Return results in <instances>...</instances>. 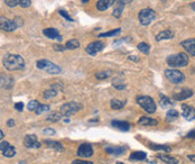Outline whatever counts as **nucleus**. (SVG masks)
I'll list each match as a JSON object with an SVG mask.
<instances>
[{"label":"nucleus","mask_w":195,"mask_h":164,"mask_svg":"<svg viewBox=\"0 0 195 164\" xmlns=\"http://www.w3.org/2000/svg\"><path fill=\"white\" fill-rule=\"evenodd\" d=\"M59 15L62 16L63 18H65L66 20H68V22H74V19L72 18L71 16H70L67 13H66V10H64V9H59Z\"/></svg>","instance_id":"obj_40"},{"label":"nucleus","mask_w":195,"mask_h":164,"mask_svg":"<svg viewBox=\"0 0 195 164\" xmlns=\"http://www.w3.org/2000/svg\"><path fill=\"white\" fill-rule=\"evenodd\" d=\"M3 137H5V135H3V132H2L1 129H0V141H1V139H2Z\"/></svg>","instance_id":"obj_53"},{"label":"nucleus","mask_w":195,"mask_h":164,"mask_svg":"<svg viewBox=\"0 0 195 164\" xmlns=\"http://www.w3.org/2000/svg\"><path fill=\"white\" fill-rule=\"evenodd\" d=\"M72 164H93V163L87 161H82V160H74Z\"/></svg>","instance_id":"obj_47"},{"label":"nucleus","mask_w":195,"mask_h":164,"mask_svg":"<svg viewBox=\"0 0 195 164\" xmlns=\"http://www.w3.org/2000/svg\"><path fill=\"white\" fill-rule=\"evenodd\" d=\"M187 137H189V138H195V129L189 132V133H187Z\"/></svg>","instance_id":"obj_48"},{"label":"nucleus","mask_w":195,"mask_h":164,"mask_svg":"<svg viewBox=\"0 0 195 164\" xmlns=\"http://www.w3.org/2000/svg\"><path fill=\"white\" fill-rule=\"evenodd\" d=\"M137 47H138V50H139L140 52H143L144 54H148L149 51H150V46H149L147 43H145V42H141V43H139Z\"/></svg>","instance_id":"obj_36"},{"label":"nucleus","mask_w":195,"mask_h":164,"mask_svg":"<svg viewBox=\"0 0 195 164\" xmlns=\"http://www.w3.org/2000/svg\"><path fill=\"white\" fill-rule=\"evenodd\" d=\"M15 109L16 110H18V111H22V109H24V103L22 102H17L15 105Z\"/></svg>","instance_id":"obj_46"},{"label":"nucleus","mask_w":195,"mask_h":164,"mask_svg":"<svg viewBox=\"0 0 195 164\" xmlns=\"http://www.w3.org/2000/svg\"><path fill=\"white\" fill-rule=\"evenodd\" d=\"M182 116L186 120L192 121L195 119V109L189 105H182Z\"/></svg>","instance_id":"obj_12"},{"label":"nucleus","mask_w":195,"mask_h":164,"mask_svg":"<svg viewBox=\"0 0 195 164\" xmlns=\"http://www.w3.org/2000/svg\"><path fill=\"white\" fill-rule=\"evenodd\" d=\"M83 108V106L79 103V102L71 101V102H66L59 108V111L62 114L63 117H71L72 115L76 114L78 111H80L81 109Z\"/></svg>","instance_id":"obj_4"},{"label":"nucleus","mask_w":195,"mask_h":164,"mask_svg":"<svg viewBox=\"0 0 195 164\" xmlns=\"http://www.w3.org/2000/svg\"><path fill=\"white\" fill-rule=\"evenodd\" d=\"M19 5L22 7V8H27L31 5L30 0H19Z\"/></svg>","instance_id":"obj_43"},{"label":"nucleus","mask_w":195,"mask_h":164,"mask_svg":"<svg viewBox=\"0 0 195 164\" xmlns=\"http://www.w3.org/2000/svg\"><path fill=\"white\" fill-rule=\"evenodd\" d=\"M157 158L166 164H178L180 163V161H178L176 158H173V156H169V155H166V154H159V155H157Z\"/></svg>","instance_id":"obj_25"},{"label":"nucleus","mask_w":195,"mask_h":164,"mask_svg":"<svg viewBox=\"0 0 195 164\" xmlns=\"http://www.w3.org/2000/svg\"><path fill=\"white\" fill-rule=\"evenodd\" d=\"M187 158H189V161H192V162H194V163H195V155H189V156H187Z\"/></svg>","instance_id":"obj_51"},{"label":"nucleus","mask_w":195,"mask_h":164,"mask_svg":"<svg viewBox=\"0 0 195 164\" xmlns=\"http://www.w3.org/2000/svg\"><path fill=\"white\" fill-rule=\"evenodd\" d=\"M44 144H45L48 149H55V151H57V152L64 151V146H63L59 142H56V141L45 139V141H44Z\"/></svg>","instance_id":"obj_19"},{"label":"nucleus","mask_w":195,"mask_h":164,"mask_svg":"<svg viewBox=\"0 0 195 164\" xmlns=\"http://www.w3.org/2000/svg\"><path fill=\"white\" fill-rule=\"evenodd\" d=\"M36 66L39 70H44V71H46L50 74H59V73L62 72V69L59 68V65L54 64L48 60H39L36 63Z\"/></svg>","instance_id":"obj_5"},{"label":"nucleus","mask_w":195,"mask_h":164,"mask_svg":"<svg viewBox=\"0 0 195 164\" xmlns=\"http://www.w3.org/2000/svg\"><path fill=\"white\" fill-rule=\"evenodd\" d=\"M191 8H192L193 10L195 11V2H193V3H191Z\"/></svg>","instance_id":"obj_54"},{"label":"nucleus","mask_w":195,"mask_h":164,"mask_svg":"<svg viewBox=\"0 0 195 164\" xmlns=\"http://www.w3.org/2000/svg\"><path fill=\"white\" fill-rule=\"evenodd\" d=\"M173 37H174V32L167 29V31L160 32V33L156 36V40H157V42H160V40H170V38H173Z\"/></svg>","instance_id":"obj_24"},{"label":"nucleus","mask_w":195,"mask_h":164,"mask_svg":"<svg viewBox=\"0 0 195 164\" xmlns=\"http://www.w3.org/2000/svg\"><path fill=\"white\" fill-rule=\"evenodd\" d=\"M7 125H8V127H14L15 126V121L13 119H10V120L7 121Z\"/></svg>","instance_id":"obj_49"},{"label":"nucleus","mask_w":195,"mask_h":164,"mask_svg":"<svg viewBox=\"0 0 195 164\" xmlns=\"http://www.w3.org/2000/svg\"><path fill=\"white\" fill-rule=\"evenodd\" d=\"M110 75H111V71H102V72L96 73L95 77L96 79H99V80H104V79H108Z\"/></svg>","instance_id":"obj_39"},{"label":"nucleus","mask_w":195,"mask_h":164,"mask_svg":"<svg viewBox=\"0 0 195 164\" xmlns=\"http://www.w3.org/2000/svg\"><path fill=\"white\" fill-rule=\"evenodd\" d=\"M50 111V106L48 105H39L37 107V109L35 110V112L37 115H42L44 114V112H47Z\"/></svg>","instance_id":"obj_37"},{"label":"nucleus","mask_w":195,"mask_h":164,"mask_svg":"<svg viewBox=\"0 0 195 164\" xmlns=\"http://www.w3.org/2000/svg\"><path fill=\"white\" fill-rule=\"evenodd\" d=\"M178 116H180V114H178L177 110H175V109H169L167 111V114H166V120L174 121L178 118Z\"/></svg>","instance_id":"obj_32"},{"label":"nucleus","mask_w":195,"mask_h":164,"mask_svg":"<svg viewBox=\"0 0 195 164\" xmlns=\"http://www.w3.org/2000/svg\"><path fill=\"white\" fill-rule=\"evenodd\" d=\"M120 33H121V28H117V29H113V31L101 33V34L99 35V37H111V36H117V35L120 34Z\"/></svg>","instance_id":"obj_35"},{"label":"nucleus","mask_w":195,"mask_h":164,"mask_svg":"<svg viewBox=\"0 0 195 164\" xmlns=\"http://www.w3.org/2000/svg\"><path fill=\"white\" fill-rule=\"evenodd\" d=\"M166 62L169 65L170 68H184L189 64V60L187 54L185 53H177V54H173L166 57Z\"/></svg>","instance_id":"obj_2"},{"label":"nucleus","mask_w":195,"mask_h":164,"mask_svg":"<svg viewBox=\"0 0 195 164\" xmlns=\"http://www.w3.org/2000/svg\"><path fill=\"white\" fill-rule=\"evenodd\" d=\"M137 103L148 114H154L156 111V103L152 97L148 96H138L136 98Z\"/></svg>","instance_id":"obj_3"},{"label":"nucleus","mask_w":195,"mask_h":164,"mask_svg":"<svg viewBox=\"0 0 195 164\" xmlns=\"http://www.w3.org/2000/svg\"><path fill=\"white\" fill-rule=\"evenodd\" d=\"M138 18H139V22L141 25L148 26L149 24H152L156 19V13L150 8H145V9L140 10Z\"/></svg>","instance_id":"obj_6"},{"label":"nucleus","mask_w":195,"mask_h":164,"mask_svg":"<svg viewBox=\"0 0 195 164\" xmlns=\"http://www.w3.org/2000/svg\"><path fill=\"white\" fill-rule=\"evenodd\" d=\"M146 156H147V154H146L145 152H141V151H137V152H133V153H131V155H130V160L131 161H143V160H145Z\"/></svg>","instance_id":"obj_26"},{"label":"nucleus","mask_w":195,"mask_h":164,"mask_svg":"<svg viewBox=\"0 0 195 164\" xmlns=\"http://www.w3.org/2000/svg\"><path fill=\"white\" fill-rule=\"evenodd\" d=\"M17 164H27V163H26V162H24V161H20V162H18Z\"/></svg>","instance_id":"obj_55"},{"label":"nucleus","mask_w":195,"mask_h":164,"mask_svg":"<svg viewBox=\"0 0 195 164\" xmlns=\"http://www.w3.org/2000/svg\"><path fill=\"white\" fill-rule=\"evenodd\" d=\"M0 29L5 32H14L15 29H17V27L15 26L13 20H9L8 18L1 16L0 17Z\"/></svg>","instance_id":"obj_13"},{"label":"nucleus","mask_w":195,"mask_h":164,"mask_svg":"<svg viewBox=\"0 0 195 164\" xmlns=\"http://www.w3.org/2000/svg\"><path fill=\"white\" fill-rule=\"evenodd\" d=\"M115 3V0H99L96 2V9L99 11H104Z\"/></svg>","instance_id":"obj_22"},{"label":"nucleus","mask_w":195,"mask_h":164,"mask_svg":"<svg viewBox=\"0 0 195 164\" xmlns=\"http://www.w3.org/2000/svg\"><path fill=\"white\" fill-rule=\"evenodd\" d=\"M43 34L46 36V37L51 38V40H57L59 42H62L63 37L62 35L59 34V31L56 29V28H53V27H48V28H45L43 31Z\"/></svg>","instance_id":"obj_15"},{"label":"nucleus","mask_w":195,"mask_h":164,"mask_svg":"<svg viewBox=\"0 0 195 164\" xmlns=\"http://www.w3.org/2000/svg\"><path fill=\"white\" fill-rule=\"evenodd\" d=\"M124 105H126V101H122V100L112 99L111 101H110V106H111V108L115 109V110H120V109L124 108Z\"/></svg>","instance_id":"obj_29"},{"label":"nucleus","mask_w":195,"mask_h":164,"mask_svg":"<svg viewBox=\"0 0 195 164\" xmlns=\"http://www.w3.org/2000/svg\"><path fill=\"white\" fill-rule=\"evenodd\" d=\"M127 149H128L127 146H109V147H105V152L107 153L115 155V156H120V155L124 154V152L127 151Z\"/></svg>","instance_id":"obj_16"},{"label":"nucleus","mask_w":195,"mask_h":164,"mask_svg":"<svg viewBox=\"0 0 195 164\" xmlns=\"http://www.w3.org/2000/svg\"><path fill=\"white\" fill-rule=\"evenodd\" d=\"M124 10V3L120 2V1H118L117 6H116L115 10H113V13H112V16H115L116 18H119Z\"/></svg>","instance_id":"obj_31"},{"label":"nucleus","mask_w":195,"mask_h":164,"mask_svg":"<svg viewBox=\"0 0 195 164\" xmlns=\"http://www.w3.org/2000/svg\"><path fill=\"white\" fill-rule=\"evenodd\" d=\"M2 64L8 71H17L25 68V60L18 54H7L2 60Z\"/></svg>","instance_id":"obj_1"},{"label":"nucleus","mask_w":195,"mask_h":164,"mask_svg":"<svg viewBox=\"0 0 195 164\" xmlns=\"http://www.w3.org/2000/svg\"><path fill=\"white\" fill-rule=\"evenodd\" d=\"M53 47H54V50L57 51V52H63V51L66 50L65 45H59V44H55V45H53Z\"/></svg>","instance_id":"obj_44"},{"label":"nucleus","mask_w":195,"mask_h":164,"mask_svg":"<svg viewBox=\"0 0 195 164\" xmlns=\"http://www.w3.org/2000/svg\"><path fill=\"white\" fill-rule=\"evenodd\" d=\"M62 89V86L61 84H54L52 86V88L50 89H47L46 91H44V98L45 99H52L54 97L57 96V93H59V90Z\"/></svg>","instance_id":"obj_17"},{"label":"nucleus","mask_w":195,"mask_h":164,"mask_svg":"<svg viewBox=\"0 0 195 164\" xmlns=\"http://www.w3.org/2000/svg\"><path fill=\"white\" fill-rule=\"evenodd\" d=\"M111 125L115 128H117L119 130H122V132H128L130 129V124L128 121L124 120H112Z\"/></svg>","instance_id":"obj_20"},{"label":"nucleus","mask_w":195,"mask_h":164,"mask_svg":"<svg viewBox=\"0 0 195 164\" xmlns=\"http://www.w3.org/2000/svg\"><path fill=\"white\" fill-rule=\"evenodd\" d=\"M0 86L3 89H11L14 87V79L8 74L0 75Z\"/></svg>","instance_id":"obj_18"},{"label":"nucleus","mask_w":195,"mask_h":164,"mask_svg":"<svg viewBox=\"0 0 195 164\" xmlns=\"http://www.w3.org/2000/svg\"><path fill=\"white\" fill-rule=\"evenodd\" d=\"M159 98H160V100H159V103H160V107L161 108H169V107H173V102L170 101L169 98H167L166 96H164V95H160L159 96Z\"/></svg>","instance_id":"obj_27"},{"label":"nucleus","mask_w":195,"mask_h":164,"mask_svg":"<svg viewBox=\"0 0 195 164\" xmlns=\"http://www.w3.org/2000/svg\"><path fill=\"white\" fill-rule=\"evenodd\" d=\"M117 164H124L122 162H117Z\"/></svg>","instance_id":"obj_57"},{"label":"nucleus","mask_w":195,"mask_h":164,"mask_svg":"<svg viewBox=\"0 0 195 164\" xmlns=\"http://www.w3.org/2000/svg\"><path fill=\"white\" fill-rule=\"evenodd\" d=\"M138 124L143 125V126H157L158 121L156 120V119H154V118L143 116V117L139 118V120H138Z\"/></svg>","instance_id":"obj_23"},{"label":"nucleus","mask_w":195,"mask_h":164,"mask_svg":"<svg viewBox=\"0 0 195 164\" xmlns=\"http://www.w3.org/2000/svg\"><path fill=\"white\" fill-rule=\"evenodd\" d=\"M112 86L118 90H124L126 89V83L121 78H115L112 80Z\"/></svg>","instance_id":"obj_28"},{"label":"nucleus","mask_w":195,"mask_h":164,"mask_svg":"<svg viewBox=\"0 0 195 164\" xmlns=\"http://www.w3.org/2000/svg\"><path fill=\"white\" fill-rule=\"evenodd\" d=\"M0 151L2 152L5 158H14L16 155V149L13 145H10L8 142L0 143Z\"/></svg>","instance_id":"obj_10"},{"label":"nucleus","mask_w":195,"mask_h":164,"mask_svg":"<svg viewBox=\"0 0 195 164\" xmlns=\"http://www.w3.org/2000/svg\"><path fill=\"white\" fill-rule=\"evenodd\" d=\"M193 96V90L191 89H183L180 93L174 95L173 98L175 100H185L187 98H191Z\"/></svg>","instance_id":"obj_21"},{"label":"nucleus","mask_w":195,"mask_h":164,"mask_svg":"<svg viewBox=\"0 0 195 164\" xmlns=\"http://www.w3.org/2000/svg\"><path fill=\"white\" fill-rule=\"evenodd\" d=\"M78 155L80 158H89L93 155V147L92 145L84 143L82 145H80V147L78 149Z\"/></svg>","instance_id":"obj_9"},{"label":"nucleus","mask_w":195,"mask_h":164,"mask_svg":"<svg viewBox=\"0 0 195 164\" xmlns=\"http://www.w3.org/2000/svg\"><path fill=\"white\" fill-rule=\"evenodd\" d=\"M129 60H132V61H136V62H138V61H139V59H138V57H137V56H135V55H130L129 56Z\"/></svg>","instance_id":"obj_50"},{"label":"nucleus","mask_w":195,"mask_h":164,"mask_svg":"<svg viewBox=\"0 0 195 164\" xmlns=\"http://www.w3.org/2000/svg\"><path fill=\"white\" fill-rule=\"evenodd\" d=\"M103 48H104V44H103V42H101V40H94V42H92V43H90L89 45H87L85 51H87L90 55L94 56L95 54H98V52L102 51Z\"/></svg>","instance_id":"obj_8"},{"label":"nucleus","mask_w":195,"mask_h":164,"mask_svg":"<svg viewBox=\"0 0 195 164\" xmlns=\"http://www.w3.org/2000/svg\"><path fill=\"white\" fill-rule=\"evenodd\" d=\"M13 22H14V24H15V26L17 28L22 27V26L24 25V20H22V17H16V18H14Z\"/></svg>","instance_id":"obj_41"},{"label":"nucleus","mask_w":195,"mask_h":164,"mask_svg":"<svg viewBox=\"0 0 195 164\" xmlns=\"http://www.w3.org/2000/svg\"><path fill=\"white\" fill-rule=\"evenodd\" d=\"M5 3L9 7H16L19 5V0H5Z\"/></svg>","instance_id":"obj_42"},{"label":"nucleus","mask_w":195,"mask_h":164,"mask_svg":"<svg viewBox=\"0 0 195 164\" xmlns=\"http://www.w3.org/2000/svg\"><path fill=\"white\" fill-rule=\"evenodd\" d=\"M24 145L28 149H39L40 143L37 141V136L36 135H26L24 138Z\"/></svg>","instance_id":"obj_11"},{"label":"nucleus","mask_w":195,"mask_h":164,"mask_svg":"<svg viewBox=\"0 0 195 164\" xmlns=\"http://www.w3.org/2000/svg\"><path fill=\"white\" fill-rule=\"evenodd\" d=\"M43 134H45V135H54L55 130L53 129V128H46V129L43 130Z\"/></svg>","instance_id":"obj_45"},{"label":"nucleus","mask_w":195,"mask_h":164,"mask_svg":"<svg viewBox=\"0 0 195 164\" xmlns=\"http://www.w3.org/2000/svg\"><path fill=\"white\" fill-rule=\"evenodd\" d=\"M165 77L174 84H181L185 80V75L183 74V72L175 70V69H168L165 71Z\"/></svg>","instance_id":"obj_7"},{"label":"nucleus","mask_w":195,"mask_h":164,"mask_svg":"<svg viewBox=\"0 0 195 164\" xmlns=\"http://www.w3.org/2000/svg\"><path fill=\"white\" fill-rule=\"evenodd\" d=\"M181 46L189 53V55L195 56V38H189V40H183L181 43Z\"/></svg>","instance_id":"obj_14"},{"label":"nucleus","mask_w":195,"mask_h":164,"mask_svg":"<svg viewBox=\"0 0 195 164\" xmlns=\"http://www.w3.org/2000/svg\"><path fill=\"white\" fill-rule=\"evenodd\" d=\"M80 40H70L67 43L65 44V47H66V50H76L80 47Z\"/></svg>","instance_id":"obj_33"},{"label":"nucleus","mask_w":195,"mask_h":164,"mask_svg":"<svg viewBox=\"0 0 195 164\" xmlns=\"http://www.w3.org/2000/svg\"><path fill=\"white\" fill-rule=\"evenodd\" d=\"M81 1H82V2H83V3H87V2H89V0H81Z\"/></svg>","instance_id":"obj_56"},{"label":"nucleus","mask_w":195,"mask_h":164,"mask_svg":"<svg viewBox=\"0 0 195 164\" xmlns=\"http://www.w3.org/2000/svg\"><path fill=\"white\" fill-rule=\"evenodd\" d=\"M149 147L152 149H154V151H165V152L172 151V149L168 145H159V144H155V143H150Z\"/></svg>","instance_id":"obj_30"},{"label":"nucleus","mask_w":195,"mask_h":164,"mask_svg":"<svg viewBox=\"0 0 195 164\" xmlns=\"http://www.w3.org/2000/svg\"><path fill=\"white\" fill-rule=\"evenodd\" d=\"M39 105L40 103L38 102V100H31V101H29V103L27 105V109L28 110H30V111H35Z\"/></svg>","instance_id":"obj_38"},{"label":"nucleus","mask_w":195,"mask_h":164,"mask_svg":"<svg viewBox=\"0 0 195 164\" xmlns=\"http://www.w3.org/2000/svg\"><path fill=\"white\" fill-rule=\"evenodd\" d=\"M62 114L59 111H54L53 114H51L48 117L46 118V120L47 121H52V123H56V121H59L62 119Z\"/></svg>","instance_id":"obj_34"},{"label":"nucleus","mask_w":195,"mask_h":164,"mask_svg":"<svg viewBox=\"0 0 195 164\" xmlns=\"http://www.w3.org/2000/svg\"><path fill=\"white\" fill-rule=\"evenodd\" d=\"M118 1H120V2H122V3H124V5H126V3H130L131 1H132V0H118Z\"/></svg>","instance_id":"obj_52"}]
</instances>
